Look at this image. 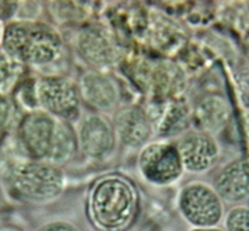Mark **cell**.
<instances>
[{
  "instance_id": "cell-20",
  "label": "cell",
  "mask_w": 249,
  "mask_h": 231,
  "mask_svg": "<svg viewBox=\"0 0 249 231\" xmlns=\"http://www.w3.org/2000/svg\"><path fill=\"white\" fill-rule=\"evenodd\" d=\"M12 115V104L10 101L0 94V127H3L10 119Z\"/></svg>"
},
{
  "instance_id": "cell-11",
  "label": "cell",
  "mask_w": 249,
  "mask_h": 231,
  "mask_svg": "<svg viewBox=\"0 0 249 231\" xmlns=\"http://www.w3.org/2000/svg\"><path fill=\"white\" fill-rule=\"evenodd\" d=\"M80 146L92 159L107 156L113 147V130L111 125L101 116H86L80 126Z\"/></svg>"
},
{
  "instance_id": "cell-24",
  "label": "cell",
  "mask_w": 249,
  "mask_h": 231,
  "mask_svg": "<svg viewBox=\"0 0 249 231\" xmlns=\"http://www.w3.org/2000/svg\"><path fill=\"white\" fill-rule=\"evenodd\" d=\"M3 231H16V230H13V229H6V230H3Z\"/></svg>"
},
{
  "instance_id": "cell-14",
  "label": "cell",
  "mask_w": 249,
  "mask_h": 231,
  "mask_svg": "<svg viewBox=\"0 0 249 231\" xmlns=\"http://www.w3.org/2000/svg\"><path fill=\"white\" fill-rule=\"evenodd\" d=\"M231 116V108L220 95H207L195 107L192 119L202 132L217 133L226 127Z\"/></svg>"
},
{
  "instance_id": "cell-5",
  "label": "cell",
  "mask_w": 249,
  "mask_h": 231,
  "mask_svg": "<svg viewBox=\"0 0 249 231\" xmlns=\"http://www.w3.org/2000/svg\"><path fill=\"white\" fill-rule=\"evenodd\" d=\"M59 121L48 112L33 111L18 125V138L24 151L34 160L49 157L56 139Z\"/></svg>"
},
{
  "instance_id": "cell-10",
  "label": "cell",
  "mask_w": 249,
  "mask_h": 231,
  "mask_svg": "<svg viewBox=\"0 0 249 231\" xmlns=\"http://www.w3.org/2000/svg\"><path fill=\"white\" fill-rule=\"evenodd\" d=\"M182 164L191 171L209 170L217 160V144L204 133H192L183 138L178 146Z\"/></svg>"
},
{
  "instance_id": "cell-7",
  "label": "cell",
  "mask_w": 249,
  "mask_h": 231,
  "mask_svg": "<svg viewBox=\"0 0 249 231\" xmlns=\"http://www.w3.org/2000/svg\"><path fill=\"white\" fill-rule=\"evenodd\" d=\"M77 52L84 62L95 68L111 66L121 55L112 35L98 25H89L80 31Z\"/></svg>"
},
{
  "instance_id": "cell-9",
  "label": "cell",
  "mask_w": 249,
  "mask_h": 231,
  "mask_svg": "<svg viewBox=\"0 0 249 231\" xmlns=\"http://www.w3.org/2000/svg\"><path fill=\"white\" fill-rule=\"evenodd\" d=\"M80 97L87 104L101 111H108L118 103V87L115 81L100 71H86L79 84Z\"/></svg>"
},
{
  "instance_id": "cell-25",
  "label": "cell",
  "mask_w": 249,
  "mask_h": 231,
  "mask_svg": "<svg viewBox=\"0 0 249 231\" xmlns=\"http://www.w3.org/2000/svg\"><path fill=\"white\" fill-rule=\"evenodd\" d=\"M0 36H1V25H0Z\"/></svg>"
},
{
  "instance_id": "cell-3",
  "label": "cell",
  "mask_w": 249,
  "mask_h": 231,
  "mask_svg": "<svg viewBox=\"0 0 249 231\" xmlns=\"http://www.w3.org/2000/svg\"><path fill=\"white\" fill-rule=\"evenodd\" d=\"M13 192L33 202H46L63 191V173L53 164L30 161L17 164L9 174Z\"/></svg>"
},
{
  "instance_id": "cell-12",
  "label": "cell",
  "mask_w": 249,
  "mask_h": 231,
  "mask_svg": "<svg viewBox=\"0 0 249 231\" xmlns=\"http://www.w3.org/2000/svg\"><path fill=\"white\" fill-rule=\"evenodd\" d=\"M217 192L228 202L249 199V156L231 162L217 178Z\"/></svg>"
},
{
  "instance_id": "cell-16",
  "label": "cell",
  "mask_w": 249,
  "mask_h": 231,
  "mask_svg": "<svg viewBox=\"0 0 249 231\" xmlns=\"http://www.w3.org/2000/svg\"><path fill=\"white\" fill-rule=\"evenodd\" d=\"M189 124V109L182 101H171L160 116L157 129L161 136L179 133Z\"/></svg>"
},
{
  "instance_id": "cell-21",
  "label": "cell",
  "mask_w": 249,
  "mask_h": 231,
  "mask_svg": "<svg viewBox=\"0 0 249 231\" xmlns=\"http://www.w3.org/2000/svg\"><path fill=\"white\" fill-rule=\"evenodd\" d=\"M18 4L16 1H0V20H7L17 12Z\"/></svg>"
},
{
  "instance_id": "cell-23",
  "label": "cell",
  "mask_w": 249,
  "mask_h": 231,
  "mask_svg": "<svg viewBox=\"0 0 249 231\" xmlns=\"http://www.w3.org/2000/svg\"><path fill=\"white\" fill-rule=\"evenodd\" d=\"M196 231H220V230H210V229H209V230H196Z\"/></svg>"
},
{
  "instance_id": "cell-26",
  "label": "cell",
  "mask_w": 249,
  "mask_h": 231,
  "mask_svg": "<svg viewBox=\"0 0 249 231\" xmlns=\"http://www.w3.org/2000/svg\"><path fill=\"white\" fill-rule=\"evenodd\" d=\"M247 122H248V124H249V114H248V118H247Z\"/></svg>"
},
{
  "instance_id": "cell-13",
  "label": "cell",
  "mask_w": 249,
  "mask_h": 231,
  "mask_svg": "<svg viewBox=\"0 0 249 231\" xmlns=\"http://www.w3.org/2000/svg\"><path fill=\"white\" fill-rule=\"evenodd\" d=\"M115 129L124 144L139 146L150 138L151 122L142 108L127 107L115 116Z\"/></svg>"
},
{
  "instance_id": "cell-19",
  "label": "cell",
  "mask_w": 249,
  "mask_h": 231,
  "mask_svg": "<svg viewBox=\"0 0 249 231\" xmlns=\"http://www.w3.org/2000/svg\"><path fill=\"white\" fill-rule=\"evenodd\" d=\"M228 231H249V208L234 209L227 220Z\"/></svg>"
},
{
  "instance_id": "cell-4",
  "label": "cell",
  "mask_w": 249,
  "mask_h": 231,
  "mask_svg": "<svg viewBox=\"0 0 249 231\" xmlns=\"http://www.w3.org/2000/svg\"><path fill=\"white\" fill-rule=\"evenodd\" d=\"M36 101L49 115L71 119L79 114V87L63 76L41 77L35 84Z\"/></svg>"
},
{
  "instance_id": "cell-17",
  "label": "cell",
  "mask_w": 249,
  "mask_h": 231,
  "mask_svg": "<svg viewBox=\"0 0 249 231\" xmlns=\"http://www.w3.org/2000/svg\"><path fill=\"white\" fill-rule=\"evenodd\" d=\"M77 151V138L68 122L59 121L57 133L53 147L48 160L51 164H63L69 161Z\"/></svg>"
},
{
  "instance_id": "cell-8",
  "label": "cell",
  "mask_w": 249,
  "mask_h": 231,
  "mask_svg": "<svg viewBox=\"0 0 249 231\" xmlns=\"http://www.w3.org/2000/svg\"><path fill=\"white\" fill-rule=\"evenodd\" d=\"M181 210L185 217L196 226H213L221 217L220 200L204 185H189L181 195Z\"/></svg>"
},
{
  "instance_id": "cell-2",
  "label": "cell",
  "mask_w": 249,
  "mask_h": 231,
  "mask_svg": "<svg viewBox=\"0 0 249 231\" xmlns=\"http://www.w3.org/2000/svg\"><path fill=\"white\" fill-rule=\"evenodd\" d=\"M137 194L122 177H105L92 186L89 209L92 220L105 230H121L136 213Z\"/></svg>"
},
{
  "instance_id": "cell-15",
  "label": "cell",
  "mask_w": 249,
  "mask_h": 231,
  "mask_svg": "<svg viewBox=\"0 0 249 231\" xmlns=\"http://www.w3.org/2000/svg\"><path fill=\"white\" fill-rule=\"evenodd\" d=\"M146 83L157 98H171L182 91L185 79L179 68L171 62H157L147 66Z\"/></svg>"
},
{
  "instance_id": "cell-18",
  "label": "cell",
  "mask_w": 249,
  "mask_h": 231,
  "mask_svg": "<svg viewBox=\"0 0 249 231\" xmlns=\"http://www.w3.org/2000/svg\"><path fill=\"white\" fill-rule=\"evenodd\" d=\"M21 65L0 49V89L12 83L13 79L20 73Z\"/></svg>"
},
{
  "instance_id": "cell-1",
  "label": "cell",
  "mask_w": 249,
  "mask_h": 231,
  "mask_svg": "<svg viewBox=\"0 0 249 231\" xmlns=\"http://www.w3.org/2000/svg\"><path fill=\"white\" fill-rule=\"evenodd\" d=\"M3 51L20 65L42 66L59 59L62 39L48 24L16 21L3 33Z\"/></svg>"
},
{
  "instance_id": "cell-22",
  "label": "cell",
  "mask_w": 249,
  "mask_h": 231,
  "mask_svg": "<svg viewBox=\"0 0 249 231\" xmlns=\"http://www.w3.org/2000/svg\"><path fill=\"white\" fill-rule=\"evenodd\" d=\"M39 231H77L73 226L66 224V223H52L42 227Z\"/></svg>"
},
{
  "instance_id": "cell-6",
  "label": "cell",
  "mask_w": 249,
  "mask_h": 231,
  "mask_svg": "<svg viewBox=\"0 0 249 231\" xmlns=\"http://www.w3.org/2000/svg\"><path fill=\"white\" fill-rule=\"evenodd\" d=\"M140 170L154 184H171L182 173L181 156L178 149L170 144H150L140 156Z\"/></svg>"
}]
</instances>
